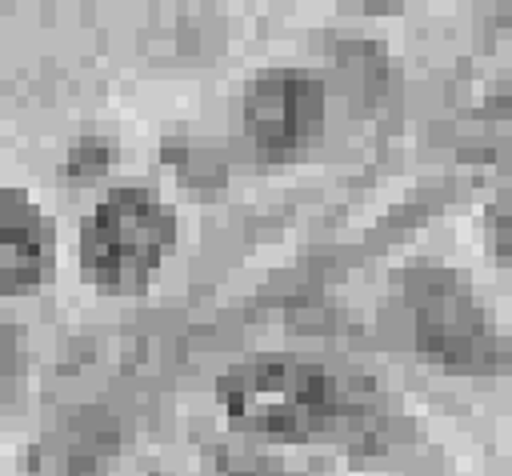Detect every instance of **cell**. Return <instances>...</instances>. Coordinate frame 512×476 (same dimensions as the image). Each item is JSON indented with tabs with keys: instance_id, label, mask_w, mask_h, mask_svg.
<instances>
[{
	"instance_id": "obj_11",
	"label": "cell",
	"mask_w": 512,
	"mask_h": 476,
	"mask_svg": "<svg viewBox=\"0 0 512 476\" xmlns=\"http://www.w3.org/2000/svg\"><path fill=\"white\" fill-rule=\"evenodd\" d=\"M228 476H280V472H268L260 464H240V468H228Z\"/></svg>"
},
{
	"instance_id": "obj_7",
	"label": "cell",
	"mask_w": 512,
	"mask_h": 476,
	"mask_svg": "<svg viewBox=\"0 0 512 476\" xmlns=\"http://www.w3.org/2000/svg\"><path fill=\"white\" fill-rule=\"evenodd\" d=\"M20 372H24V352H20V332L0 316V408L8 400H16L20 388Z\"/></svg>"
},
{
	"instance_id": "obj_9",
	"label": "cell",
	"mask_w": 512,
	"mask_h": 476,
	"mask_svg": "<svg viewBox=\"0 0 512 476\" xmlns=\"http://www.w3.org/2000/svg\"><path fill=\"white\" fill-rule=\"evenodd\" d=\"M104 164H108V152L104 148H92V144H80L72 156H68V176L72 180H80V176H96V172H104Z\"/></svg>"
},
{
	"instance_id": "obj_10",
	"label": "cell",
	"mask_w": 512,
	"mask_h": 476,
	"mask_svg": "<svg viewBox=\"0 0 512 476\" xmlns=\"http://www.w3.org/2000/svg\"><path fill=\"white\" fill-rule=\"evenodd\" d=\"M344 4H356L364 12H396L404 0H344Z\"/></svg>"
},
{
	"instance_id": "obj_8",
	"label": "cell",
	"mask_w": 512,
	"mask_h": 476,
	"mask_svg": "<svg viewBox=\"0 0 512 476\" xmlns=\"http://www.w3.org/2000/svg\"><path fill=\"white\" fill-rule=\"evenodd\" d=\"M488 228H492V244L496 256L512 268V180H504L492 196V212H488Z\"/></svg>"
},
{
	"instance_id": "obj_2",
	"label": "cell",
	"mask_w": 512,
	"mask_h": 476,
	"mask_svg": "<svg viewBox=\"0 0 512 476\" xmlns=\"http://www.w3.org/2000/svg\"><path fill=\"white\" fill-rule=\"evenodd\" d=\"M176 216L148 188H112L80 224V272L108 292L140 288L172 252Z\"/></svg>"
},
{
	"instance_id": "obj_3",
	"label": "cell",
	"mask_w": 512,
	"mask_h": 476,
	"mask_svg": "<svg viewBox=\"0 0 512 476\" xmlns=\"http://www.w3.org/2000/svg\"><path fill=\"white\" fill-rule=\"evenodd\" d=\"M240 132L260 164L300 160L324 132V84L300 68H268L244 84Z\"/></svg>"
},
{
	"instance_id": "obj_4",
	"label": "cell",
	"mask_w": 512,
	"mask_h": 476,
	"mask_svg": "<svg viewBox=\"0 0 512 476\" xmlns=\"http://www.w3.org/2000/svg\"><path fill=\"white\" fill-rule=\"evenodd\" d=\"M400 300L412 332L428 356L452 368H484L492 360L496 336L472 304L468 284L452 268L416 264L400 276Z\"/></svg>"
},
{
	"instance_id": "obj_5",
	"label": "cell",
	"mask_w": 512,
	"mask_h": 476,
	"mask_svg": "<svg viewBox=\"0 0 512 476\" xmlns=\"http://www.w3.org/2000/svg\"><path fill=\"white\" fill-rule=\"evenodd\" d=\"M56 240L48 216L16 188H0V292H28L48 280Z\"/></svg>"
},
{
	"instance_id": "obj_1",
	"label": "cell",
	"mask_w": 512,
	"mask_h": 476,
	"mask_svg": "<svg viewBox=\"0 0 512 476\" xmlns=\"http://www.w3.org/2000/svg\"><path fill=\"white\" fill-rule=\"evenodd\" d=\"M228 424L272 440H308L332 432L348 416L344 384L312 360L252 356L232 364L216 384Z\"/></svg>"
},
{
	"instance_id": "obj_6",
	"label": "cell",
	"mask_w": 512,
	"mask_h": 476,
	"mask_svg": "<svg viewBox=\"0 0 512 476\" xmlns=\"http://www.w3.org/2000/svg\"><path fill=\"white\" fill-rule=\"evenodd\" d=\"M464 140H468L464 156L472 160H512V88L480 104V116L464 132Z\"/></svg>"
}]
</instances>
